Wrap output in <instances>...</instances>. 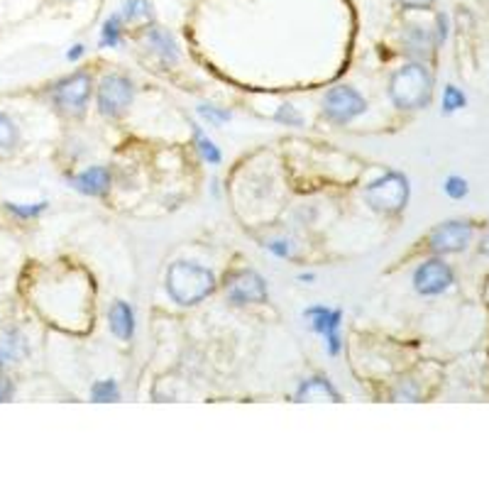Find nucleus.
Segmentation results:
<instances>
[{
	"label": "nucleus",
	"instance_id": "obj_3",
	"mask_svg": "<svg viewBox=\"0 0 489 489\" xmlns=\"http://www.w3.org/2000/svg\"><path fill=\"white\" fill-rule=\"evenodd\" d=\"M367 206L380 213H399L409 201V179L399 172H387L365 191Z\"/></svg>",
	"mask_w": 489,
	"mask_h": 489
},
{
	"label": "nucleus",
	"instance_id": "obj_16",
	"mask_svg": "<svg viewBox=\"0 0 489 489\" xmlns=\"http://www.w3.org/2000/svg\"><path fill=\"white\" fill-rule=\"evenodd\" d=\"M17 140H20L17 125L10 120V116H5V113L0 110V155L15 150Z\"/></svg>",
	"mask_w": 489,
	"mask_h": 489
},
{
	"label": "nucleus",
	"instance_id": "obj_7",
	"mask_svg": "<svg viewBox=\"0 0 489 489\" xmlns=\"http://www.w3.org/2000/svg\"><path fill=\"white\" fill-rule=\"evenodd\" d=\"M225 294L232 304H262L267 301V284L258 272L242 269L225 279Z\"/></svg>",
	"mask_w": 489,
	"mask_h": 489
},
{
	"label": "nucleus",
	"instance_id": "obj_28",
	"mask_svg": "<svg viewBox=\"0 0 489 489\" xmlns=\"http://www.w3.org/2000/svg\"><path fill=\"white\" fill-rule=\"evenodd\" d=\"M13 391H15L13 381H10L8 377H0V401H8V399L13 397Z\"/></svg>",
	"mask_w": 489,
	"mask_h": 489
},
{
	"label": "nucleus",
	"instance_id": "obj_26",
	"mask_svg": "<svg viewBox=\"0 0 489 489\" xmlns=\"http://www.w3.org/2000/svg\"><path fill=\"white\" fill-rule=\"evenodd\" d=\"M199 113H201V118H206L208 123H213V125H221V123H225V120H230V113H228V110L213 108V106H199Z\"/></svg>",
	"mask_w": 489,
	"mask_h": 489
},
{
	"label": "nucleus",
	"instance_id": "obj_22",
	"mask_svg": "<svg viewBox=\"0 0 489 489\" xmlns=\"http://www.w3.org/2000/svg\"><path fill=\"white\" fill-rule=\"evenodd\" d=\"M140 17H152L150 0H127L123 10V20H140Z\"/></svg>",
	"mask_w": 489,
	"mask_h": 489
},
{
	"label": "nucleus",
	"instance_id": "obj_6",
	"mask_svg": "<svg viewBox=\"0 0 489 489\" xmlns=\"http://www.w3.org/2000/svg\"><path fill=\"white\" fill-rule=\"evenodd\" d=\"M133 103V83L120 74L106 76L99 86V110L106 118H120Z\"/></svg>",
	"mask_w": 489,
	"mask_h": 489
},
{
	"label": "nucleus",
	"instance_id": "obj_23",
	"mask_svg": "<svg viewBox=\"0 0 489 489\" xmlns=\"http://www.w3.org/2000/svg\"><path fill=\"white\" fill-rule=\"evenodd\" d=\"M5 208L17 218H37L44 213L47 203H5Z\"/></svg>",
	"mask_w": 489,
	"mask_h": 489
},
{
	"label": "nucleus",
	"instance_id": "obj_4",
	"mask_svg": "<svg viewBox=\"0 0 489 489\" xmlns=\"http://www.w3.org/2000/svg\"><path fill=\"white\" fill-rule=\"evenodd\" d=\"M89 96H91V76L86 71H76V74L67 76L52 91L54 106L67 116H81L86 103H89Z\"/></svg>",
	"mask_w": 489,
	"mask_h": 489
},
{
	"label": "nucleus",
	"instance_id": "obj_2",
	"mask_svg": "<svg viewBox=\"0 0 489 489\" xmlns=\"http://www.w3.org/2000/svg\"><path fill=\"white\" fill-rule=\"evenodd\" d=\"M433 79L423 64H404L394 71L390 81L391 103L401 110H418L431 103Z\"/></svg>",
	"mask_w": 489,
	"mask_h": 489
},
{
	"label": "nucleus",
	"instance_id": "obj_29",
	"mask_svg": "<svg viewBox=\"0 0 489 489\" xmlns=\"http://www.w3.org/2000/svg\"><path fill=\"white\" fill-rule=\"evenodd\" d=\"M448 37V17L438 15V42H446Z\"/></svg>",
	"mask_w": 489,
	"mask_h": 489
},
{
	"label": "nucleus",
	"instance_id": "obj_10",
	"mask_svg": "<svg viewBox=\"0 0 489 489\" xmlns=\"http://www.w3.org/2000/svg\"><path fill=\"white\" fill-rule=\"evenodd\" d=\"M311 318V325H314L315 333H321L328 343V353L331 355H338L340 353V338H338V328H340V318L343 314L340 311H331V308L325 306H315L308 308L306 314Z\"/></svg>",
	"mask_w": 489,
	"mask_h": 489
},
{
	"label": "nucleus",
	"instance_id": "obj_12",
	"mask_svg": "<svg viewBox=\"0 0 489 489\" xmlns=\"http://www.w3.org/2000/svg\"><path fill=\"white\" fill-rule=\"evenodd\" d=\"M76 191H81L86 196H103L110 189V174L106 166H91L79 176H74Z\"/></svg>",
	"mask_w": 489,
	"mask_h": 489
},
{
	"label": "nucleus",
	"instance_id": "obj_20",
	"mask_svg": "<svg viewBox=\"0 0 489 489\" xmlns=\"http://www.w3.org/2000/svg\"><path fill=\"white\" fill-rule=\"evenodd\" d=\"M118 397H120V391H118L116 381L103 380V381H96V384H93V390H91L93 401L106 404V401H118Z\"/></svg>",
	"mask_w": 489,
	"mask_h": 489
},
{
	"label": "nucleus",
	"instance_id": "obj_18",
	"mask_svg": "<svg viewBox=\"0 0 489 489\" xmlns=\"http://www.w3.org/2000/svg\"><path fill=\"white\" fill-rule=\"evenodd\" d=\"M407 44L411 47V52H428L433 47V37L426 27L411 25L407 30Z\"/></svg>",
	"mask_w": 489,
	"mask_h": 489
},
{
	"label": "nucleus",
	"instance_id": "obj_13",
	"mask_svg": "<svg viewBox=\"0 0 489 489\" xmlns=\"http://www.w3.org/2000/svg\"><path fill=\"white\" fill-rule=\"evenodd\" d=\"M108 321H110V331H113V335H116V338H120V340L133 338L135 314H133V308H130V304H125V301H116V304H113V308H110Z\"/></svg>",
	"mask_w": 489,
	"mask_h": 489
},
{
	"label": "nucleus",
	"instance_id": "obj_21",
	"mask_svg": "<svg viewBox=\"0 0 489 489\" xmlns=\"http://www.w3.org/2000/svg\"><path fill=\"white\" fill-rule=\"evenodd\" d=\"M465 103H467V99H465V93L457 86H446V91H443V113L446 116L465 108Z\"/></svg>",
	"mask_w": 489,
	"mask_h": 489
},
{
	"label": "nucleus",
	"instance_id": "obj_31",
	"mask_svg": "<svg viewBox=\"0 0 489 489\" xmlns=\"http://www.w3.org/2000/svg\"><path fill=\"white\" fill-rule=\"evenodd\" d=\"M81 54H83V44H76V47H71V50H69L67 59H71V61H74V59H79Z\"/></svg>",
	"mask_w": 489,
	"mask_h": 489
},
{
	"label": "nucleus",
	"instance_id": "obj_5",
	"mask_svg": "<svg viewBox=\"0 0 489 489\" xmlns=\"http://www.w3.org/2000/svg\"><path fill=\"white\" fill-rule=\"evenodd\" d=\"M367 108L365 99L350 89V86H335L331 91L325 93L324 99V116L331 120V123L345 125L350 120H355L357 116H362Z\"/></svg>",
	"mask_w": 489,
	"mask_h": 489
},
{
	"label": "nucleus",
	"instance_id": "obj_11",
	"mask_svg": "<svg viewBox=\"0 0 489 489\" xmlns=\"http://www.w3.org/2000/svg\"><path fill=\"white\" fill-rule=\"evenodd\" d=\"M27 355V340L15 328L0 331V370L5 365H15Z\"/></svg>",
	"mask_w": 489,
	"mask_h": 489
},
{
	"label": "nucleus",
	"instance_id": "obj_24",
	"mask_svg": "<svg viewBox=\"0 0 489 489\" xmlns=\"http://www.w3.org/2000/svg\"><path fill=\"white\" fill-rule=\"evenodd\" d=\"M277 123H282V125H287V127H299L301 123H304V118L299 116V110L294 108V106H289V103H287V106H279V110H277Z\"/></svg>",
	"mask_w": 489,
	"mask_h": 489
},
{
	"label": "nucleus",
	"instance_id": "obj_19",
	"mask_svg": "<svg viewBox=\"0 0 489 489\" xmlns=\"http://www.w3.org/2000/svg\"><path fill=\"white\" fill-rule=\"evenodd\" d=\"M193 137H196V145H199L201 157L206 159L208 165H218V162H221V150L213 145V140H208L206 135L201 133V127H196V125H193Z\"/></svg>",
	"mask_w": 489,
	"mask_h": 489
},
{
	"label": "nucleus",
	"instance_id": "obj_32",
	"mask_svg": "<svg viewBox=\"0 0 489 489\" xmlns=\"http://www.w3.org/2000/svg\"><path fill=\"white\" fill-rule=\"evenodd\" d=\"M480 252H482V255H487V258H489V230H487V235H484V238H482V242H480Z\"/></svg>",
	"mask_w": 489,
	"mask_h": 489
},
{
	"label": "nucleus",
	"instance_id": "obj_8",
	"mask_svg": "<svg viewBox=\"0 0 489 489\" xmlns=\"http://www.w3.org/2000/svg\"><path fill=\"white\" fill-rule=\"evenodd\" d=\"M473 240V223L467 221H448L440 223L428 238L433 252L438 255H453V252H463Z\"/></svg>",
	"mask_w": 489,
	"mask_h": 489
},
{
	"label": "nucleus",
	"instance_id": "obj_25",
	"mask_svg": "<svg viewBox=\"0 0 489 489\" xmlns=\"http://www.w3.org/2000/svg\"><path fill=\"white\" fill-rule=\"evenodd\" d=\"M446 193L450 199H465L467 196V182L463 176H448L446 179Z\"/></svg>",
	"mask_w": 489,
	"mask_h": 489
},
{
	"label": "nucleus",
	"instance_id": "obj_17",
	"mask_svg": "<svg viewBox=\"0 0 489 489\" xmlns=\"http://www.w3.org/2000/svg\"><path fill=\"white\" fill-rule=\"evenodd\" d=\"M120 33H123V15H110L103 30H100V44L103 47H118L120 44Z\"/></svg>",
	"mask_w": 489,
	"mask_h": 489
},
{
	"label": "nucleus",
	"instance_id": "obj_27",
	"mask_svg": "<svg viewBox=\"0 0 489 489\" xmlns=\"http://www.w3.org/2000/svg\"><path fill=\"white\" fill-rule=\"evenodd\" d=\"M397 3L409 10H428L436 0H397Z\"/></svg>",
	"mask_w": 489,
	"mask_h": 489
},
{
	"label": "nucleus",
	"instance_id": "obj_30",
	"mask_svg": "<svg viewBox=\"0 0 489 489\" xmlns=\"http://www.w3.org/2000/svg\"><path fill=\"white\" fill-rule=\"evenodd\" d=\"M269 249H272L274 255H279V258H289V245H284V242H272L269 245Z\"/></svg>",
	"mask_w": 489,
	"mask_h": 489
},
{
	"label": "nucleus",
	"instance_id": "obj_1",
	"mask_svg": "<svg viewBox=\"0 0 489 489\" xmlns=\"http://www.w3.org/2000/svg\"><path fill=\"white\" fill-rule=\"evenodd\" d=\"M216 289V277L206 267L191 265V262H176L166 272V294L179 306H193Z\"/></svg>",
	"mask_w": 489,
	"mask_h": 489
},
{
	"label": "nucleus",
	"instance_id": "obj_14",
	"mask_svg": "<svg viewBox=\"0 0 489 489\" xmlns=\"http://www.w3.org/2000/svg\"><path fill=\"white\" fill-rule=\"evenodd\" d=\"M296 401H340V394L333 390L328 380L314 377V380L301 381Z\"/></svg>",
	"mask_w": 489,
	"mask_h": 489
},
{
	"label": "nucleus",
	"instance_id": "obj_9",
	"mask_svg": "<svg viewBox=\"0 0 489 489\" xmlns=\"http://www.w3.org/2000/svg\"><path fill=\"white\" fill-rule=\"evenodd\" d=\"M456 282V274L443 259H428L423 262L414 274V289L423 296H436L450 289V284Z\"/></svg>",
	"mask_w": 489,
	"mask_h": 489
},
{
	"label": "nucleus",
	"instance_id": "obj_15",
	"mask_svg": "<svg viewBox=\"0 0 489 489\" xmlns=\"http://www.w3.org/2000/svg\"><path fill=\"white\" fill-rule=\"evenodd\" d=\"M145 40H147V47H150L165 64H174L176 57H179V52H176V44L174 40H172V34L166 33V30H162V27H152L150 33L145 34Z\"/></svg>",
	"mask_w": 489,
	"mask_h": 489
}]
</instances>
